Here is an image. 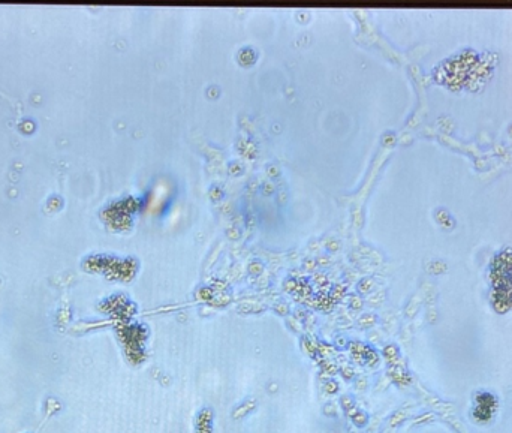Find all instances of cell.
I'll list each match as a JSON object with an SVG mask.
<instances>
[{"instance_id":"cell-2","label":"cell","mask_w":512,"mask_h":433,"mask_svg":"<svg viewBox=\"0 0 512 433\" xmlns=\"http://www.w3.org/2000/svg\"><path fill=\"white\" fill-rule=\"evenodd\" d=\"M363 419H366V416H363V414H361L360 417H355V423H357V425H360V426L364 425V423L361 422V420H363Z\"/></svg>"},{"instance_id":"cell-1","label":"cell","mask_w":512,"mask_h":433,"mask_svg":"<svg viewBox=\"0 0 512 433\" xmlns=\"http://www.w3.org/2000/svg\"><path fill=\"white\" fill-rule=\"evenodd\" d=\"M492 278L496 300L504 308H512V252L498 255L493 264Z\"/></svg>"}]
</instances>
